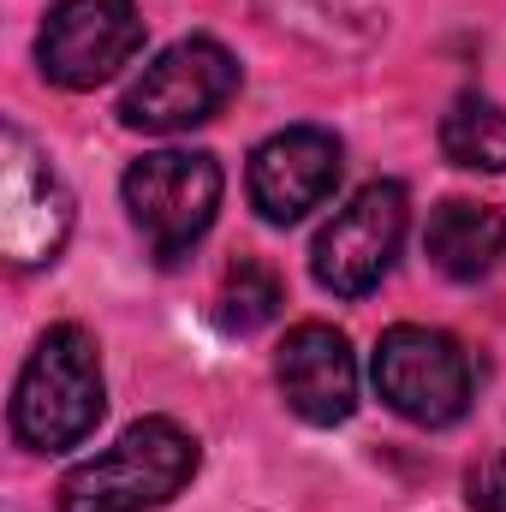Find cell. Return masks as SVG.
Here are the masks:
<instances>
[{"label": "cell", "mask_w": 506, "mask_h": 512, "mask_svg": "<svg viewBox=\"0 0 506 512\" xmlns=\"http://www.w3.org/2000/svg\"><path fill=\"white\" fill-rule=\"evenodd\" d=\"M102 411H108V387H102L96 340L78 322L48 328L12 387V435L30 453H66L102 423Z\"/></svg>", "instance_id": "cell-1"}, {"label": "cell", "mask_w": 506, "mask_h": 512, "mask_svg": "<svg viewBox=\"0 0 506 512\" xmlns=\"http://www.w3.org/2000/svg\"><path fill=\"white\" fill-rule=\"evenodd\" d=\"M191 477H197V435L179 429L173 417H143L114 447L66 471L60 512H149L167 507Z\"/></svg>", "instance_id": "cell-2"}, {"label": "cell", "mask_w": 506, "mask_h": 512, "mask_svg": "<svg viewBox=\"0 0 506 512\" xmlns=\"http://www.w3.org/2000/svg\"><path fill=\"white\" fill-rule=\"evenodd\" d=\"M126 209L131 227L155 262H185L203 245L221 209V161L203 149H155L126 167Z\"/></svg>", "instance_id": "cell-3"}, {"label": "cell", "mask_w": 506, "mask_h": 512, "mask_svg": "<svg viewBox=\"0 0 506 512\" xmlns=\"http://www.w3.org/2000/svg\"><path fill=\"white\" fill-rule=\"evenodd\" d=\"M233 90H239V60L215 36H185L137 72V84L120 96V120L131 131L173 137L215 120L233 102Z\"/></svg>", "instance_id": "cell-4"}, {"label": "cell", "mask_w": 506, "mask_h": 512, "mask_svg": "<svg viewBox=\"0 0 506 512\" xmlns=\"http://www.w3.org/2000/svg\"><path fill=\"white\" fill-rule=\"evenodd\" d=\"M376 393L423 429H447L471 405V358L453 334L399 322L376 346Z\"/></svg>", "instance_id": "cell-5"}, {"label": "cell", "mask_w": 506, "mask_h": 512, "mask_svg": "<svg viewBox=\"0 0 506 512\" xmlns=\"http://www.w3.org/2000/svg\"><path fill=\"white\" fill-rule=\"evenodd\" d=\"M405 221H411V203H405V185L376 179L364 185L322 233H316V251H310V274L322 292L334 298H364L376 292L393 268V256L405 245Z\"/></svg>", "instance_id": "cell-6"}, {"label": "cell", "mask_w": 506, "mask_h": 512, "mask_svg": "<svg viewBox=\"0 0 506 512\" xmlns=\"http://www.w3.org/2000/svg\"><path fill=\"white\" fill-rule=\"evenodd\" d=\"M72 233V191L60 185L54 161L18 126L0 131V251L12 268H42L66 251Z\"/></svg>", "instance_id": "cell-7"}, {"label": "cell", "mask_w": 506, "mask_h": 512, "mask_svg": "<svg viewBox=\"0 0 506 512\" xmlns=\"http://www.w3.org/2000/svg\"><path fill=\"white\" fill-rule=\"evenodd\" d=\"M137 48H143L137 0H60L42 18V36H36L42 78L60 84V90L108 84L120 66H131Z\"/></svg>", "instance_id": "cell-8"}, {"label": "cell", "mask_w": 506, "mask_h": 512, "mask_svg": "<svg viewBox=\"0 0 506 512\" xmlns=\"http://www.w3.org/2000/svg\"><path fill=\"white\" fill-rule=\"evenodd\" d=\"M340 167H346V161H340V137H334V131H322V126L274 131L268 143H256L251 173H245L256 215H262L268 227L304 221L310 209H322V203L334 197Z\"/></svg>", "instance_id": "cell-9"}, {"label": "cell", "mask_w": 506, "mask_h": 512, "mask_svg": "<svg viewBox=\"0 0 506 512\" xmlns=\"http://www.w3.org/2000/svg\"><path fill=\"white\" fill-rule=\"evenodd\" d=\"M274 382L286 393V405L316 429H334L358 411V358H352L346 334L328 322H298L280 340Z\"/></svg>", "instance_id": "cell-10"}, {"label": "cell", "mask_w": 506, "mask_h": 512, "mask_svg": "<svg viewBox=\"0 0 506 512\" xmlns=\"http://www.w3.org/2000/svg\"><path fill=\"white\" fill-rule=\"evenodd\" d=\"M423 251H429V262H435L441 274H453V280H483V274L506 256L501 209L471 203V197H447V203L429 215Z\"/></svg>", "instance_id": "cell-11"}, {"label": "cell", "mask_w": 506, "mask_h": 512, "mask_svg": "<svg viewBox=\"0 0 506 512\" xmlns=\"http://www.w3.org/2000/svg\"><path fill=\"white\" fill-rule=\"evenodd\" d=\"M441 149L453 167L471 173H506V108L489 96H459L441 114Z\"/></svg>", "instance_id": "cell-12"}, {"label": "cell", "mask_w": 506, "mask_h": 512, "mask_svg": "<svg viewBox=\"0 0 506 512\" xmlns=\"http://www.w3.org/2000/svg\"><path fill=\"white\" fill-rule=\"evenodd\" d=\"M280 304H286L280 274H274L268 262H256V256H239V262L227 268V280H221L215 322H221L227 334H256V328H268V322L280 316Z\"/></svg>", "instance_id": "cell-13"}, {"label": "cell", "mask_w": 506, "mask_h": 512, "mask_svg": "<svg viewBox=\"0 0 506 512\" xmlns=\"http://www.w3.org/2000/svg\"><path fill=\"white\" fill-rule=\"evenodd\" d=\"M465 501H471V512H506V447L483 453L465 471Z\"/></svg>", "instance_id": "cell-14"}]
</instances>
